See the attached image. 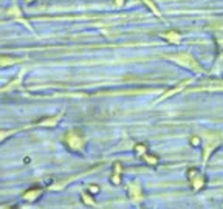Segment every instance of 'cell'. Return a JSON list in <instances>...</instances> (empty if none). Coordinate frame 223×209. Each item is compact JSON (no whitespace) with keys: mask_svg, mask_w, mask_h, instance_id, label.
Masks as SVG:
<instances>
[{"mask_svg":"<svg viewBox=\"0 0 223 209\" xmlns=\"http://www.w3.org/2000/svg\"><path fill=\"white\" fill-rule=\"evenodd\" d=\"M187 178H189L191 186H192L194 191H200V189H203L205 184H206V180L200 175V172H198L197 169H189V170H187Z\"/></svg>","mask_w":223,"mask_h":209,"instance_id":"cell-1","label":"cell"},{"mask_svg":"<svg viewBox=\"0 0 223 209\" xmlns=\"http://www.w3.org/2000/svg\"><path fill=\"white\" fill-rule=\"evenodd\" d=\"M67 141H68V144H70V147L71 149H75V150H78L81 146H82V136L78 133V132H71V133H68L67 135Z\"/></svg>","mask_w":223,"mask_h":209,"instance_id":"cell-2","label":"cell"},{"mask_svg":"<svg viewBox=\"0 0 223 209\" xmlns=\"http://www.w3.org/2000/svg\"><path fill=\"white\" fill-rule=\"evenodd\" d=\"M121 173H123L121 163H115V166H113V173H112V177H110V180H112L113 184H119V183H121Z\"/></svg>","mask_w":223,"mask_h":209,"instance_id":"cell-3","label":"cell"},{"mask_svg":"<svg viewBox=\"0 0 223 209\" xmlns=\"http://www.w3.org/2000/svg\"><path fill=\"white\" fill-rule=\"evenodd\" d=\"M161 37H163V39H166V41H169L171 43H178V42L181 41V36H180V33H177V31L163 33V34H161Z\"/></svg>","mask_w":223,"mask_h":209,"instance_id":"cell-4","label":"cell"},{"mask_svg":"<svg viewBox=\"0 0 223 209\" xmlns=\"http://www.w3.org/2000/svg\"><path fill=\"white\" fill-rule=\"evenodd\" d=\"M141 158H143L147 164H150V166H157L158 161H160L157 155H152V153H149V152H144V153L141 155Z\"/></svg>","mask_w":223,"mask_h":209,"instance_id":"cell-5","label":"cell"},{"mask_svg":"<svg viewBox=\"0 0 223 209\" xmlns=\"http://www.w3.org/2000/svg\"><path fill=\"white\" fill-rule=\"evenodd\" d=\"M39 194H41V189L33 187V189H30V191H27V192L23 194V198H27V200H34Z\"/></svg>","mask_w":223,"mask_h":209,"instance_id":"cell-6","label":"cell"},{"mask_svg":"<svg viewBox=\"0 0 223 209\" xmlns=\"http://www.w3.org/2000/svg\"><path fill=\"white\" fill-rule=\"evenodd\" d=\"M143 2L146 3V6H147V8H149V9H150V11H152V12L155 14V16H160V17H161V12L158 11L157 5H155V3H153L152 0H143Z\"/></svg>","mask_w":223,"mask_h":209,"instance_id":"cell-7","label":"cell"},{"mask_svg":"<svg viewBox=\"0 0 223 209\" xmlns=\"http://www.w3.org/2000/svg\"><path fill=\"white\" fill-rule=\"evenodd\" d=\"M183 87H186V82H181V85H178L177 88H174V90H169V91H167V93H166V95H164V96H163L161 99H166V98L172 96L174 93H177V91H180V90H183Z\"/></svg>","mask_w":223,"mask_h":209,"instance_id":"cell-8","label":"cell"},{"mask_svg":"<svg viewBox=\"0 0 223 209\" xmlns=\"http://www.w3.org/2000/svg\"><path fill=\"white\" fill-rule=\"evenodd\" d=\"M135 152H136L138 155H143L144 152H147V146H146V144H138V146L135 147Z\"/></svg>","mask_w":223,"mask_h":209,"instance_id":"cell-9","label":"cell"},{"mask_svg":"<svg viewBox=\"0 0 223 209\" xmlns=\"http://www.w3.org/2000/svg\"><path fill=\"white\" fill-rule=\"evenodd\" d=\"M81 200H82L84 203H89V205H91V206H95V202H93V198H91L90 195H85V194H82V195H81Z\"/></svg>","mask_w":223,"mask_h":209,"instance_id":"cell-10","label":"cell"},{"mask_svg":"<svg viewBox=\"0 0 223 209\" xmlns=\"http://www.w3.org/2000/svg\"><path fill=\"white\" fill-rule=\"evenodd\" d=\"M191 144H192L194 147H198V146L201 144V139H200L198 136H192V138H191Z\"/></svg>","mask_w":223,"mask_h":209,"instance_id":"cell-11","label":"cell"},{"mask_svg":"<svg viewBox=\"0 0 223 209\" xmlns=\"http://www.w3.org/2000/svg\"><path fill=\"white\" fill-rule=\"evenodd\" d=\"M89 189H90V192H91V195L96 194V192H99V187H96V186H90Z\"/></svg>","mask_w":223,"mask_h":209,"instance_id":"cell-12","label":"cell"},{"mask_svg":"<svg viewBox=\"0 0 223 209\" xmlns=\"http://www.w3.org/2000/svg\"><path fill=\"white\" fill-rule=\"evenodd\" d=\"M124 2H126V0H115V5H116V6H123Z\"/></svg>","mask_w":223,"mask_h":209,"instance_id":"cell-13","label":"cell"}]
</instances>
